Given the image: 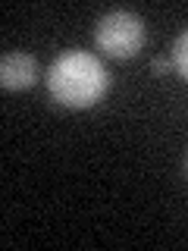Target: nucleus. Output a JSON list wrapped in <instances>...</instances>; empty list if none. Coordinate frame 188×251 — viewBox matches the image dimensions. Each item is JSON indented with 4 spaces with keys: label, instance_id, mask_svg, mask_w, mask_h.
I'll use <instances>...</instances> for the list:
<instances>
[{
    "label": "nucleus",
    "instance_id": "nucleus-4",
    "mask_svg": "<svg viewBox=\"0 0 188 251\" xmlns=\"http://www.w3.org/2000/svg\"><path fill=\"white\" fill-rule=\"evenodd\" d=\"M172 69L182 78H188V31H182L172 44Z\"/></svg>",
    "mask_w": 188,
    "mask_h": 251
},
{
    "label": "nucleus",
    "instance_id": "nucleus-5",
    "mask_svg": "<svg viewBox=\"0 0 188 251\" xmlns=\"http://www.w3.org/2000/svg\"><path fill=\"white\" fill-rule=\"evenodd\" d=\"M169 69H172V60H163V57H154L151 60V73L154 75H166Z\"/></svg>",
    "mask_w": 188,
    "mask_h": 251
},
{
    "label": "nucleus",
    "instance_id": "nucleus-3",
    "mask_svg": "<svg viewBox=\"0 0 188 251\" xmlns=\"http://www.w3.org/2000/svg\"><path fill=\"white\" fill-rule=\"evenodd\" d=\"M38 78V63L35 57H28V53H3V60H0V85H3V91H25L35 85Z\"/></svg>",
    "mask_w": 188,
    "mask_h": 251
},
{
    "label": "nucleus",
    "instance_id": "nucleus-2",
    "mask_svg": "<svg viewBox=\"0 0 188 251\" xmlns=\"http://www.w3.org/2000/svg\"><path fill=\"white\" fill-rule=\"evenodd\" d=\"M94 44H97V50H104L107 57L129 60L144 47V22H141V16H135V13L113 10L97 22V28H94Z\"/></svg>",
    "mask_w": 188,
    "mask_h": 251
},
{
    "label": "nucleus",
    "instance_id": "nucleus-6",
    "mask_svg": "<svg viewBox=\"0 0 188 251\" xmlns=\"http://www.w3.org/2000/svg\"><path fill=\"white\" fill-rule=\"evenodd\" d=\"M185 170H188V167H185Z\"/></svg>",
    "mask_w": 188,
    "mask_h": 251
},
{
    "label": "nucleus",
    "instance_id": "nucleus-1",
    "mask_svg": "<svg viewBox=\"0 0 188 251\" xmlns=\"http://www.w3.org/2000/svg\"><path fill=\"white\" fill-rule=\"evenodd\" d=\"M110 88V75L94 53L66 50L47 69V91L63 107H94Z\"/></svg>",
    "mask_w": 188,
    "mask_h": 251
}]
</instances>
